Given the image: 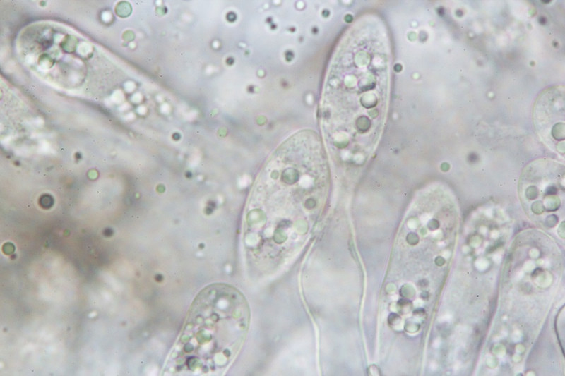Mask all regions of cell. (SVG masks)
I'll list each match as a JSON object with an SVG mask.
<instances>
[{"label": "cell", "instance_id": "6da1fadb", "mask_svg": "<svg viewBox=\"0 0 565 376\" xmlns=\"http://www.w3.org/2000/svg\"><path fill=\"white\" fill-rule=\"evenodd\" d=\"M391 75L386 28L378 16L363 15L339 42L323 85L321 127L334 159L359 164L373 153L386 118Z\"/></svg>", "mask_w": 565, "mask_h": 376}, {"label": "cell", "instance_id": "7a4b0ae2", "mask_svg": "<svg viewBox=\"0 0 565 376\" xmlns=\"http://www.w3.org/2000/svg\"><path fill=\"white\" fill-rule=\"evenodd\" d=\"M327 183V162L314 132H298L282 142L251 192L243 222L244 250L262 256L270 241L284 244L293 224L290 214L299 208L311 211L323 205Z\"/></svg>", "mask_w": 565, "mask_h": 376}, {"label": "cell", "instance_id": "3957f363", "mask_svg": "<svg viewBox=\"0 0 565 376\" xmlns=\"http://www.w3.org/2000/svg\"><path fill=\"white\" fill-rule=\"evenodd\" d=\"M249 321L248 303L238 289L226 284L207 286L194 300L162 374H224L244 342Z\"/></svg>", "mask_w": 565, "mask_h": 376}, {"label": "cell", "instance_id": "277c9868", "mask_svg": "<svg viewBox=\"0 0 565 376\" xmlns=\"http://www.w3.org/2000/svg\"><path fill=\"white\" fill-rule=\"evenodd\" d=\"M564 164L550 159H536L526 166L518 183V195L525 212L544 217L547 227L559 222L565 202Z\"/></svg>", "mask_w": 565, "mask_h": 376}, {"label": "cell", "instance_id": "5b68a950", "mask_svg": "<svg viewBox=\"0 0 565 376\" xmlns=\"http://www.w3.org/2000/svg\"><path fill=\"white\" fill-rule=\"evenodd\" d=\"M536 131L547 146L564 152V91L552 87L544 91L537 99L534 109Z\"/></svg>", "mask_w": 565, "mask_h": 376}]
</instances>
